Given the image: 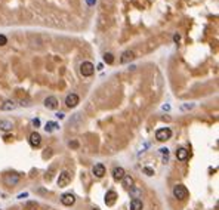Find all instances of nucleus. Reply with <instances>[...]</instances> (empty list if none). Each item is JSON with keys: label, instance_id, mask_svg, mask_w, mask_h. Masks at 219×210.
Returning a JSON list of instances; mask_svg holds the SVG:
<instances>
[{"label": "nucleus", "instance_id": "f257e3e1", "mask_svg": "<svg viewBox=\"0 0 219 210\" xmlns=\"http://www.w3.org/2000/svg\"><path fill=\"white\" fill-rule=\"evenodd\" d=\"M173 195H175V198H178V200H185L188 197V189H186L185 185L178 184V185L173 187Z\"/></svg>", "mask_w": 219, "mask_h": 210}, {"label": "nucleus", "instance_id": "f03ea898", "mask_svg": "<svg viewBox=\"0 0 219 210\" xmlns=\"http://www.w3.org/2000/svg\"><path fill=\"white\" fill-rule=\"evenodd\" d=\"M93 73H95V65L92 62L86 61V62H81L80 64V74L83 77H91Z\"/></svg>", "mask_w": 219, "mask_h": 210}, {"label": "nucleus", "instance_id": "7ed1b4c3", "mask_svg": "<svg viewBox=\"0 0 219 210\" xmlns=\"http://www.w3.org/2000/svg\"><path fill=\"white\" fill-rule=\"evenodd\" d=\"M170 136H172V130L169 127H163V129H159L156 132V139L160 141V142H164V141L170 139Z\"/></svg>", "mask_w": 219, "mask_h": 210}, {"label": "nucleus", "instance_id": "20e7f679", "mask_svg": "<svg viewBox=\"0 0 219 210\" xmlns=\"http://www.w3.org/2000/svg\"><path fill=\"white\" fill-rule=\"evenodd\" d=\"M70 182H71V175H70L68 172H61L59 173V177H58V187H67Z\"/></svg>", "mask_w": 219, "mask_h": 210}, {"label": "nucleus", "instance_id": "39448f33", "mask_svg": "<svg viewBox=\"0 0 219 210\" xmlns=\"http://www.w3.org/2000/svg\"><path fill=\"white\" fill-rule=\"evenodd\" d=\"M79 102H80V98H79L76 93H70L68 96L65 98V104H67L68 108H74V107H77Z\"/></svg>", "mask_w": 219, "mask_h": 210}, {"label": "nucleus", "instance_id": "423d86ee", "mask_svg": "<svg viewBox=\"0 0 219 210\" xmlns=\"http://www.w3.org/2000/svg\"><path fill=\"white\" fill-rule=\"evenodd\" d=\"M61 203L64 204V206H73L74 203H76V197H74V194H71V192H67V194H62V197H61Z\"/></svg>", "mask_w": 219, "mask_h": 210}, {"label": "nucleus", "instance_id": "0eeeda50", "mask_svg": "<svg viewBox=\"0 0 219 210\" xmlns=\"http://www.w3.org/2000/svg\"><path fill=\"white\" fill-rule=\"evenodd\" d=\"M30 145L31 146H34V148H37V146H40V144H42V135L39 132H33L31 135H30Z\"/></svg>", "mask_w": 219, "mask_h": 210}, {"label": "nucleus", "instance_id": "6e6552de", "mask_svg": "<svg viewBox=\"0 0 219 210\" xmlns=\"http://www.w3.org/2000/svg\"><path fill=\"white\" fill-rule=\"evenodd\" d=\"M92 172H93V175H95V176L101 179V177L105 176V166L102 164V163H98V164H95V166H93Z\"/></svg>", "mask_w": 219, "mask_h": 210}, {"label": "nucleus", "instance_id": "1a4fd4ad", "mask_svg": "<svg viewBox=\"0 0 219 210\" xmlns=\"http://www.w3.org/2000/svg\"><path fill=\"white\" fill-rule=\"evenodd\" d=\"M115 200H117V192L115 191H108L107 194H105V204L107 206H114Z\"/></svg>", "mask_w": 219, "mask_h": 210}, {"label": "nucleus", "instance_id": "9d476101", "mask_svg": "<svg viewBox=\"0 0 219 210\" xmlns=\"http://www.w3.org/2000/svg\"><path fill=\"white\" fill-rule=\"evenodd\" d=\"M45 107L47 110H56L58 108V99L55 96H47L45 99Z\"/></svg>", "mask_w": 219, "mask_h": 210}, {"label": "nucleus", "instance_id": "9b49d317", "mask_svg": "<svg viewBox=\"0 0 219 210\" xmlns=\"http://www.w3.org/2000/svg\"><path fill=\"white\" fill-rule=\"evenodd\" d=\"M133 59H135V53H133V50H125V52L121 53L120 62H121V64H127V62H130V61H133Z\"/></svg>", "mask_w": 219, "mask_h": 210}, {"label": "nucleus", "instance_id": "f8f14e48", "mask_svg": "<svg viewBox=\"0 0 219 210\" xmlns=\"http://www.w3.org/2000/svg\"><path fill=\"white\" fill-rule=\"evenodd\" d=\"M19 181V176L16 173H9V175H5V182L8 185H15L16 182Z\"/></svg>", "mask_w": 219, "mask_h": 210}, {"label": "nucleus", "instance_id": "ddd939ff", "mask_svg": "<svg viewBox=\"0 0 219 210\" xmlns=\"http://www.w3.org/2000/svg\"><path fill=\"white\" fill-rule=\"evenodd\" d=\"M126 175V172H125V169L123 167H114V170H113V176H114L115 181H121L123 177Z\"/></svg>", "mask_w": 219, "mask_h": 210}, {"label": "nucleus", "instance_id": "4468645a", "mask_svg": "<svg viewBox=\"0 0 219 210\" xmlns=\"http://www.w3.org/2000/svg\"><path fill=\"white\" fill-rule=\"evenodd\" d=\"M16 108V104L13 101H5L2 105H0V110L2 111H12Z\"/></svg>", "mask_w": 219, "mask_h": 210}, {"label": "nucleus", "instance_id": "2eb2a0df", "mask_svg": "<svg viewBox=\"0 0 219 210\" xmlns=\"http://www.w3.org/2000/svg\"><path fill=\"white\" fill-rule=\"evenodd\" d=\"M176 158H178L179 161H185V160L188 158V150H185V148H179V150L176 151Z\"/></svg>", "mask_w": 219, "mask_h": 210}, {"label": "nucleus", "instance_id": "dca6fc26", "mask_svg": "<svg viewBox=\"0 0 219 210\" xmlns=\"http://www.w3.org/2000/svg\"><path fill=\"white\" fill-rule=\"evenodd\" d=\"M144 209V204L139 198H133L130 201V210H142Z\"/></svg>", "mask_w": 219, "mask_h": 210}, {"label": "nucleus", "instance_id": "f3484780", "mask_svg": "<svg viewBox=\"0 0 219 210\" xmlns=\"http://www.w3.org/2000/svg\"><path fill=\"white\" fill-rule=\"evenodd\" d=\"M121 182H123V187H125V188H132V187H133V177L132 176L125 175V177L121 179Z\"/></svg>", "mask_w": 219, "mask_h": 210}, {"label": "nucleus", "instance_id": "a211bd4d", "mask_svg": "<svg viewBox=\"0 0 219 210\" xmlns=\"http://www.w3.org/2000/svg\"><path fill=\"white\" fill-rule=\"evenodd\" d=\"M12 126H13V124H12V122H9V120H0V129L5 130V132L11 130Z\"/></svg>", "mask_w": 219, "mask_h": 210}, {"label": "nucleus", "instance_id": "6ab92c4d", "mask_svg": "<svg viewBox=\"0 0 219 210\" xmlns=\"http://www.w3.org/2000/svg\"><path fill=\"white\" fill-rule=\"evenodd\" d=\"M130 195H132V198H141V195H142V189L132 187V188H130Z\"/></svg>", "mask_w": 219, "mask_h": 210}, {"label": "nucleus", "instance_id": "aec40b11", "mask_svg": "<svg viewBox=\"0 0 219 210\" xmlns=\"http://www.w3.org/2000/svg\"><path fill=\"white\" fill-rule=\"evenodd\" d=\"M45 129H46V132H53L55 129H58V124L53 122H47L46 126H45Z\"/></svg>", "mask_w": 219, "mask_h": 210}, {"label": "nucleus", "instance_id": "412c9836", "mask_svg": "<svg viewBox=\"0 0 219 210\" xmlns=\"http://www.w3.org/2000/svg\"><path fill=\"white\" fill-rule=\"evenodd\" d=\"M104 61L107 62V64H113V62H114V56H113V53H110V52H108V53H105V55H104Z\"/></svg>", "mask_w": 219, "mask_h": 210}, {"label": "nucleus", "instance_id": "4be33fe9", "mask_svg": "<svg viewBox=\"0 0 219 210\" xmlns=\"http://www.w3.org/2000/svg\"><path fill=\"white\" fill-rule=\"evenodd\" d=\"M142 172H144L147 176H152V175H154V170H152L151 167H144V169H142Z\"/></svg>", "mask_w": 219, "mask_h": 210}, {"label": "nucleus", "instance_id": "5701e85b", "mask_svg": "<svg viewBox=\"0 0 219 210\" xmlns=\"http://www.w3.org/2000/svg\"><path fill=\"white\" fill-rule=\"evenodd\" d=\"M6 43H8V39H6V36L0 34V46H5Z\"/></svg>", "mask_w": 219, "mask_h": 210}, {"label": "nucleus", "instance_id": "b1692460", "mask_svg": "<svg viewBox=\"0 0 219 210\" xmlns=\"http://www.w3.org/2000/svg\"><path fill=\"white\" fill-rule=\"evenodd\" d=\"M191 108H194V104H193V102H190V104H185V105H182V110H191Z\"/></svg>", "mask_w": 219, "mask_h": 210}, {"label": "nucleus", "instance_id": "393cba45", "mask_svg": "<svg viewBox=\"0 0 219 210\" xmlns=\"http://www.w3.org/2000/svg\"><path fill=\"white\" fill-rule=\"evenodd\" d=\"M160 153H162L163 155H166V158H167V155H169V150H167V148H162Z\"/></svg>", "mask_w": 219, "mask_h": 210}, {"label": "nucleus", "instance_id": "a878e982", "mask_svg": "<svg viewBox=\"0 0 219 210\" xmlns=\"http://www.w3.org/2000/svg\"><path fill=\"white\" fill-rule=\"evenodd\" d=\"M86 3H87L89 6H93V5L96 3V0H86Z\"/></svg>", "mask_w": 219, "mask_h": 210}, {"label": "nucleus", "instance_id": "bb28decb", "mask_svg": "<svg viewBox=\"0 0 219 210\" xmlns=\"http://www.w3.org/2000/svg\"><path fill=\"white\" fill-rule=\"evenodd\" d=\"M173 40H175V42H179V40H181V36H179V34H175V36H173Z\"/></svg>", "mask_w": 219, "mask_h": 210}, {"label": "nucleus", "instance_id": "cd10ccee", "mask_svg": "<svg viewBox=\"0 0 219 210\" xmlns=\"http://www.w3.org/2000/svg\"><path fill=\"white\" fill-rule=\"evenodd\" d=\"M70 146H73V148H77V146H79V144H77V142H76V141H74V142H70Z\"/></svg>", "mask_w": 219, "mask_h": 210}, {"label": "nucleus", "instance_id": "c85d7f7f", "mask_svg": "<svg viewBox=\"0 0 219 210\" xmlns=\"http://www.w3.org/2000/svg\"><path fill=\"white\" fill-rule=\"evenodd\" d=\"M33 124H34L36 127H37V126H39V124H40V122H39V120H37V119H34V120H33Z\"/></svg>", "mask_w": 219, "mask_h": 210}, {"label": "nucleus", "instance_id": "c756f323", "mask_svg": "<svg viewBox=\"0 0 219 210\" xmlns=\"http://www.w3.org/2000/svg\"><path fill=\"white\" fill-rule=\"evenodd\" d=\"M56 117H58V119H64V114H62V112H59V114H56Z\"/></svg>", "mask_w": 219, "mask_h": 210}, {"label": "nucleus", "instance_id": "7c9ffc66", "mask_svg": "<svg viewBox=\"0 0 219 210\" xmlns=\"http://www.w3.org/2000/svg\"><path fill=\"white\" fill-rule=\"evenodd\" d=\"M92 210H99V209H98V207H95V209H92Z\"/></svg>", "mask_w": 219, "mask_h": 210}]
</instances>
